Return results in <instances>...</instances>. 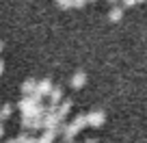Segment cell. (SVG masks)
Listing matches in <instances>:
<instances>
[{"label": "cell", "mask_w": 147, "mask_h": 143, "mask_svg": "<svg viewBox=\"0 0 147 143\" xmlns=\"http://www.w3.org/2000/svg\"><path fill=\"white\" fill-rule=\"evenodd\" d=\"M106 121V113L104 111H91L87 113V126H91V128H100V126H104Z\"/></svg>", "instance_id": "6da1fadb"}, {"label": "cell", "mask_w": 147, "mask_h": 143, "mask_svg": "<svg viewBox=\"0 0 147 143\" xmlns=\"http://www.w3.org/2000/svg\"><path fill=\"white\" fill-rule=\"evenodd\" d=\"M71 106H74V102L69 100V98H67V100H61L59 104H56V115H59L61 119L65 121V117H67L69 111H71Z\"/></svg>", "instance_id": "7a4b0ae2"}, {"label": "cell", "mask_w": 147, "mask_h": 143, "mask_svg": "<svg viewBox=\"0 0 147 143\" xmlns=\"http://www.w3.org/2000/svg\"><path fill=\"white\" fill-rule=\"evenodd\" d=\"M69 128H71L76 134H78L82 128H87V113H78V115L74 117V121L69 124Z\"/></svg>", "instance_id": "3957f363"}, {"label": "cell", "mask_w": 147, "mask_h": 143, "mask_svg": "<svg viewBox=\"0 0 147 143\" xmlns=\"http://www.w3.org/2000/svg\"><path fill=\"white\" fill-rule=\"evenodd\" d=\"M52 87H54V85H52V80L50 78H43V80H39V83H37V87H35V93H39V96H48V93L52 91Z\"/></svg>", "instance_id": "277c9868"}, {"label": "cell", "mask_w": 147, "mask_h": 143, "mask_svg": "<svg viewBox=\"0 0 147 143\" xmlns=\"http://www.w3.org/2000/svg\"><path fill=\"white\" fill-rule=\"evenodd\" d=\"M84 83H87V74H84L82 69L74 72V76H71V87H74V89H82Z\"/></svg>", "instance_id": "5b68a950"}, {"label": "cell", "mask_w": 147, "mask_h": 143, "mask_svg": "<svg viewBox=\"0 0 147 143\" xmlns=\"http://www.w3.org/2000/svg\"><path fill=\"white\" fill-rule=\"evenodd\" d=\"M48 98H50V104L56 106L61 100H63V87H52V91L48 93Z\"/></svg>", "instance_id": "8992f818"}, {"label": "cell", "mask_w": 147, "mask_h": 143, "mask_svg": "<svg viewBox=\"0 0 147 143\" xmlns=\"http://www.w3.org/2000/svg\"><path fill=\"white\" fill-rule=\"evenodd\" d=\"M32 106H35V102H32V98L30 96H24L22 100H20V104H18V108L22 111V115H26L28 111H30Z\"/></svg>", "instance_id": "52a82bcc"}, {"label": "cell", "mask_w": 147, "mask_h": 143, "mask_svg": "<svg viewBox=\"0 0 147 143\" xmlns=\"http://www.w3.org/2000/svg\"><path fill=\"white\" fill-rule=\"evenodd\" d=\"M35 87H37V80L35 78H26L22 83V93L24 96H30V93H35Z\"/></svg>", "instance_id": "ba28073f"}, {"label": "cell", "mask_w": 147, "mask_h": 143, "mask_svg": "<svg viewBox=\"0 0 147 143\" xmlns=\"http://www.w3.org/2000/svg\"><path fill=\"white\" fill-rule=\"evenodd\" d=\"M121 18H123V9H121V7H110V11H108L110 22H119Z\"/></svg>", "instance_id": "9c48e42d"}, {"label": "cell", "mask_w": 147, "mask_h": 143, "mask_svg": "<svg viewBox=\"0 0 147 143\" xmlns=\"http://www.w3.org/2000/svg\"><path fill=\"white\" fill-rule=\"evenodd\" d=\"M56 139V134H54V130H43V134L39 139H37V143H52Z\"/></svg>", "instance_id": "30bf717a"}, {"label": "cell", "mask_w": 147, "mask_h": 143, "mask_svg": "<svg viewBox=\"0 0 147 143\" xmlns=\"http://www.w3.org/2000/svg\"><path fill=\"white\" fill-rule=\"evenodd\" d=\"M11 113H13V106H11V104H5L2 108H0V117H2V119H7Z\"/></svg>", "instance_id": "8fae6325"}, {"label": "cell", "mask_w": 147, "mask_h": 143, "mask_svg": "<svg viewBox=\"0 0 147 143\" xmlns=\"http://www.w3.org/2000/svg\"><path fill=\"white\" fill-rule=\"evenodd\" d=\"M56 5L61 9H71V0H56Z\"/></svg>", "instance_id": "7c38bea8"}, {"label": "cell", "mask_w": 147, "mask_h": 143, "mask_svg": "<svg viewBox=\"0 0 147 143\" xmlns=\"http://www.w3.org/2000/svg\"><path fill=\"white\" fill-rule=\"evenodd\" d=\"M30 126H32V119L26 117V115H22V128H30Z\"/></svg>", "instance_id": "4fadbf2b"}, {"label": "cell", "mask_w": 147, "mask_h": 143, "mask_svg": "<svg viewBox=\"0 0 147 143\" xmlns=\"http://www.w3.org/2000/svg\"><path fill=\"white\" fill-rule=\"evenodd\" d=\"M26 139H28V134H26V132H22V134H18L13 141H15V143H26Z\"/></svg>", "instance_id": "5bb4252c"}, {"label": "cell", "mask_w": 147, "mask_h": 143, "mask_svg": "<svg viewBox=\"0 0 147 143\" xmlns=\"http://www.w3.org/2000/svg\"><path fill=\"white\" fill-rule=\"evenodd\" d=\"M89 0H71V7H76V9H80V7H84Z\"/></svg>", "instance_id": "9a60e30c"}, {"label": "cell", "mask_w": 147, "mask_h": 143, "mask_svg": "<svg viewBox=\"0 0 147 143\" xmlns=\"http://www.w3.org/2000/svg\"><path fill=\"white\" fill-rule=\"evenodd\" d=\"M119 5H121V9H123V7H134V5H136V0H121Z\"/></svg>", "instance_id": "2e32d148"}, {"label": "cell", "mask_w": 147, "mask_h": 143, "mask_svg": "<svg viewBox=\"0 0 147 143\" xmlns=\"http://www.w3.org/2000/svg\"><path fill=\"white\" fill-rule=\"evenodd\" d=\"M119 2L121 0H108V5H113V7H119Z\"/></svg>", "instance_id": "e0dca14e"}, {"label": "cell", "mask_w": 147, "mask_h": 143, "mask_svg": "<svg viewBox=\"0 0 147 143\" xmlns=\"http://www.w3.org/2000/svg\"><path fill=\"white\" fill-rule=\"evenodd\" d=\"M26 143H37V139H35V137H28V139H26Z\"/></svg>", "instance_id": "ac0fdd59"}, {"label": "cell", "mask_w": 147, "mask_h": 143, "mask_svg": "<svg viewBox=\"0 0 147 143\" xmlns=\"http://www.w3.org/2000/svg\"><path fill=\"white\" fill-rule=\"evenodd\" d=\"M2 72H5V63H2V61H0V74H2Z\"/></svg>", "instance_id": "d6986e66"}, {"label": "cell", "mask_w": 147, "mask_h": 143, "mask_svg": "<svg viewBox=\"0 0 147 143\" xmlns=\"http://www.w3.org/2000/svg\"><path fill=\"white\" fill-rule=\"evenodd\" d=\"M84 143H97V141H95V139H87Z\"/></svg>", "instance_id": "ffe728a7"}, {"label": "cell", "mask_w": 147, "mask_h": 143, "mask_svg": "<svg viewBox=\"0 0 147 143\" xmlns=\"http://www.w3.org/2000/svg\"><path fill=\"white\" fill-rule=\"evenodd\" d=\"M2 134H5V128H2V124H0V137H2Z\"/></svg>", "instance_id": "44dd1931"}, {"label": "cell", "mask_w": 147, "mask_h": 143, "mask_svg": "<svg viewBox=\"0 0 147 143\" xmlns=\"http://www.w3.org/2000/svg\"><path fill=\"white\" fill-rule=\"evenodd\" d=\"M7 143H15V141H13V139H11V141H7Z\"/></svg>", "instance_id": "7402d4cb"}, {"label": "cell", "mask_w": 147, "mask_h": 143, "mask_svg": "<svg viewBox=\"0 0 147 143\" xmlns=\"http://www.w3.org/2000/svg\"><path fill=\"white\" fill-rule=\"evenodd\" d=\"M89 2H97V0H89Z\"/></svg>", "instance_id": "603a6c76"}, {"label": "cell", "mask_w": 147, "mask_h": 143, "mask_svg": "<svg viewBox=\"0 0 147 143\" xmlns=\"http://www.w3.org/2000/svg\"><path fill=\"white\" fill-rule=\"evenodd\" d=\"M136 2H145V0H136Z\"/></svg>", "instance_id": "cb8c5ba5"}, {"label": "cell", "mask_w": 147, "mask_h": 143, "mask_svg": "<svg viewBox=\"0 0 147 143\" xmlns=\"http://www.w3.org/2000/svg\"><path fill=\"white\" fill-rule=\"evenodd\" d=\"M0 50H2V41H0Z\"/></svg>", "instance_id": "d4e9b609"}, {"label": "cell", "mask_w": 147, "mask_h": 143, "mask_svg": "<svg viewBox=\"0 0 147 143\" xmlns=\"http://www.w3.org/2000/svg\"><path fill=\"white\" fill-rule=\"evenodd\" d=\"M0 121H2V117H0Z\"/></svg>", "instance_id": "484cf974"}]
</instances>
